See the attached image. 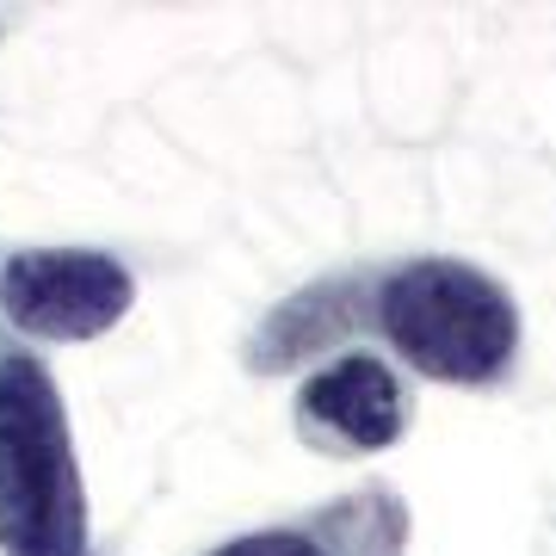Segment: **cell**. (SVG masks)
Wrapping results in <instances>:
<instances>
[{"mask_svg": "<svg viewBox=\"0 0 556 556\" xmlns=\"http://www.w3.org/2000/svg\"><path fill=\"white\" fill-rule=\"evenodd\" d=\"M353 334L383 340L415 378L489 390L519 365V303L477 260L408 254L353 266Z\"/></svg>", "mask_w": 556, "mask_h": 556, "instance_id": "obj_1", "label": "cell"}, {"mask_svg": "<svg viewBox=\"0 0 556 556\" xmlns=\"http://www.w3.org/2000/svg\"><path fill=\"white\" fill-rule=\"evenodd\" d=\"M0 556H93L62 390L13 340H0Z\"/></svg>", "mask_w": 556, "mask_h": 556, "instance_id": "obj_2", "label": "cell"}, {"mask_svg": "<svg viewBox=\"0 0 556 556\" xmlns=\"http://www.w3.org/2000/svg\"><path fill=\"white\" fill-rule=\"evenodd\" d=\"M137 303L130 266L100 248H20L0 260V316L25 340H100Z\"/></svg>", "mask_w": 556, "mask_h": 556, "instance_id": "obj_3", "label": "cell"}, {"mask_svg": "<svg viewBox=\"0 0 556 556\" xmlns=\"http://www.w3.org/2000/svg\"><path fill=\"white\" fill-rule=\"evenodd\" d=\"M291 427L321 457H378L415 427V383L371 346H346L298 383Z\"/></svg>", "mask_w": 556, "mask_h": 556, "instance_id": "obj_4", "label": "cell"}, {"mask_svg": "<svg viewBox=\"0 0 556 556\" xmlns=\"http://www.w3.org/2000/svg\"><path fill=\"white\" fill-rule=\"evenodd\" d=\"M211 556H408V501L390 482H358L260 532H241Z\"/></svg>", "mask_w": 556, "mask_h": 556, "instance_id": "obj_5", "label": "cell"}]
</instances>
